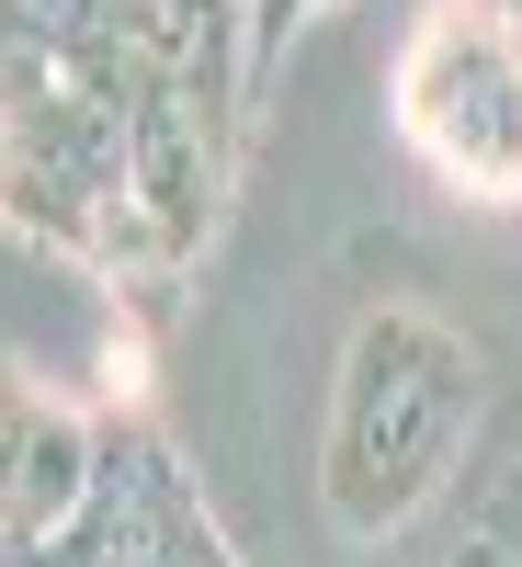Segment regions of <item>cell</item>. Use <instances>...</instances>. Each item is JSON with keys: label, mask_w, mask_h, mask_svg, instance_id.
<instances>
[{"label": "cell", "mask_w": 522, "mask_h": 567, "mask_svg": "<svg viewBox=\"0 0 522 567\" xmlns=\"http://www.w3.org/2000/svg\"><path fill=\"white\" fill-rule=\"evenodd\" d=\"M398 148L478 216H522V0H420L387 58Z\"/></svg>", "instance_id": "obj_2"}, {"label": "cell", "mask_w": 522, "mask_h": 567, "mask_svg": "<svg viewBox=\"0 0 522 567\" xmlns=\"http://www.w3.org/2000/svg\"><path fill=\"white\" fill-rule=\"evenodd\" d=\"M114 432L45 386H12V432H0V545H58L91 488H103Z\"/></svg>", "instance_id": "obj_3"}, {"label": "cell", "mask_w": 522, "mask_h": 567, "mask_svg": "<svg viewBox=\"0 0 522 567\" xmlns=\"http://www.w3.org/2000/svg\"><path fill=\"white\" fill-rule=\"evenodd\" d=\"M329 12H341V0H250V23H262V69H273L307 23H329Z\"/></svg>", "instance_id": "obj_6"}, {"label": "cell", "mask_w": 522, "mask_h": 567, "mask_svg": "<svg viewBox=\"0 0 522 567\" xmlns=\"http://www.w3.org/2000/svg\"><path fill=\"white\" fill-rule=\"evenodd\" d=\"M12 45H34L45 69L136 114L149 69L171 58V0H12Z\"/></svg>", "instance_id": "obj_4"}, {"label": "cell", "mask_w": 522, "mask_h": 567, "mask_svg": "<svg viewBox=\"0 0 522 567\" xmlns=\"http://www.w3.org/2000/svg\"><path fill=\"white\" fill-rule=\"evenodd\" d=\"M478 545H489L500 567H522V465H500V477L478 488Z\"/></svg>", "instance_id": "obj_5"}, {"label": "cell", "mask_w": 522, "mask_h": 567, "mask_svg": "<svg viewBox=\"0 0 522 567\" xmlns=\"http://www.w3.org/2000/svg\"><path fill=\"white\" fill-rule=\"evenodd\" d=\"M489 409V363L454 318L375 296L341 341V374H329V420H318V511L352 545L409 534L420 511L454 488L465 443H478Z\"/></svg>", "instance_id": "obj_1"}]
</instances>
